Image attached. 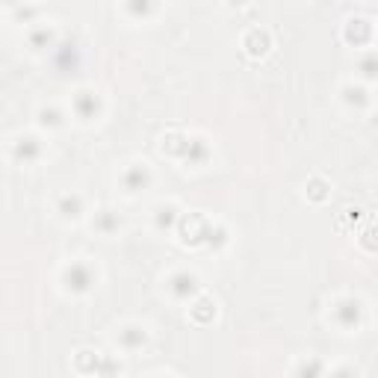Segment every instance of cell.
Wrapping results in <instances>:
<instances>
[{
	"label": "cell",
	"instance_id": "cell-1",
	"mask_svg": "<svg viewBox=\"0 0 378 378\" xmlns=\"http://www.w3.org/2000/svg\"><path fill=\"white\" fill-rule=\"evenodd\" d=\"M337 319H340V325H346V328H354V325L361 322V307H357V301H343V305L337 307Z\"/></svg>",
	"mask_w": 378,
	"mask_h": 378
},
{
	"label": "cell",
	"instance_id": "cell-3",
	"mask_svg": "<svg viewBox=\"0 0 378 378\" xmlns=\"http://www.w3.org/2000/svg\"><path fill=\"white\" fill-rule=\"evenodd\" d=\"M346 39H349V42H366V39H369V24H366L364 18H354V21H349Z\"/></svg>",
	"mask_w": 378,
	"mask_h": 378
},
{
	"label": "cell",
	"instance_id": "cell-4",
	"mask_svg": "<svg viewBox=\"0 0 378 378\" xmlns=\"http://www.w3.org/2000/svg\"><path fill=\"white\" fill-rule=\"evenodd\" d=\"M121 343H124L127 349H136V346H142V343H145V331H139V328H124Z\"/></svg>",
	"mask_w": 378,
	"mask_h": 378
},
{
	"label": "cell",
	"instance_id": "cell-6",
	"mask_svg": "<svg viewBox=\"0 0 378 378\" xmlns=\"http://www.w3.org/2000/svg\"><path fill=\"white\" fill-rule=\"evenodd\" d=\"M210 301H201L198 307H195V310H192V313H195V319H201V322H204V319H207V313H210Z\"/></svg>",
	"mask_w": 378,
	"mask_h": 378
},
{
	"label": "cell",
	"instance_id": "cell-5",
	"mask_svg": "<svg viewBox=\"0 0 378 378\" xmlns=\"http://www.w3.org/2000/svg\"><path fill=\"white\" fill-rule=\"evenodd\" d=\"M195 290V281L192 278H186V275H180V278H175V293L177 295H186Z\"/></svg>",
	"mask_w": 378,
	"mask_h": 378
},
{
	"label": "cell",
	"instance_id": "cell-2",
	"mask_svg": "<svg viewBox=\"0 0 378 378\" xmlns=\"http://www.w3.org/2000/svg\"><path fill=\"white\" fill-rule=\"evenodd\" d=\"M65 281H68L71 290H86V287L92 284V275H89L86 266H71V269L65 272Z\"/></svg>",
	"mask_w": 378,
	"mask_h": 378
}]
</instances>
